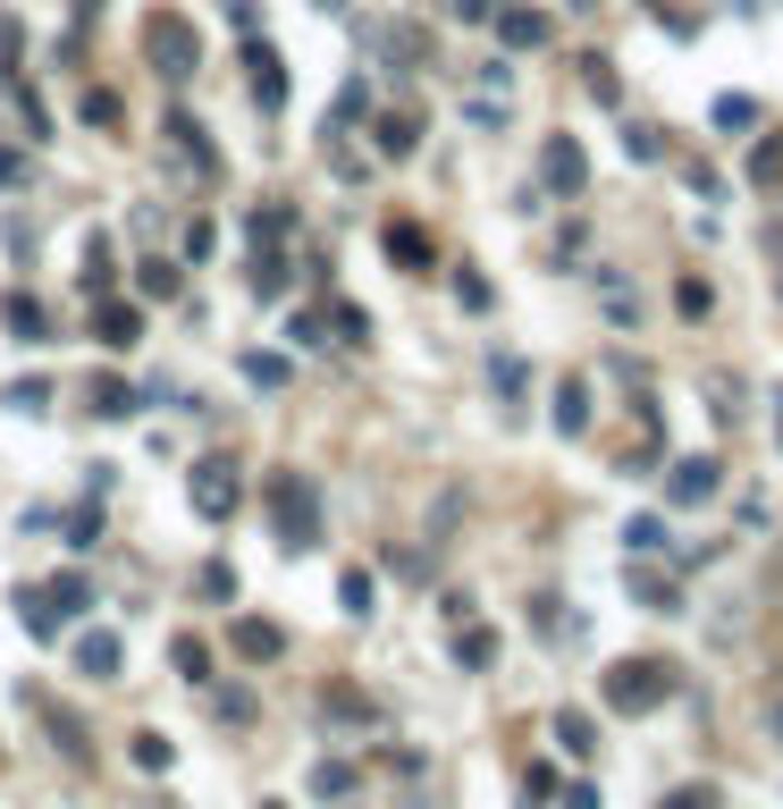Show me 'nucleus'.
I'll use <instances>...</instances> for the list:
<instances>
[{
	"label": "nucleus",
	"mask_w": 783,
	"mask_h": 809,
	"mask_svg": "<svg viewBox=\"0 0 783 809\" xmlns=\"http://www.w3.org/2000/svg\"><path fill=\"white\" fill-rule=\"evenodd\" d=\"M775 405H783V396H775ZM775 448H783V414H775Z\"/></svg>",
	"instance_id": "obj_55"
},
{
	"label": "nucleus",
	"mask_w": 783,
	"mask_h": 809,
	"mask_svg": "<svg viewBox=\"0 0 783 809\" xmlns=\"http://www.w3.org/2000/svg\"><path fill=\"white\" fill-rule=\"evenodd\" d=\"M60 531H68V549H94V540H101V506H85V515H68Z\"/></svg>",
	"instance_id": "obj_40"
},
{
	"label": "nucleus",
	"mask_w": 783,
	"mask_h": 809,
	"mask_svg": "<svg viewBox=\"0 0 783 809\" xmlns=\"http://www.w3.org/2000/svg\"><path fill=\"white\" fill-rule=\"evenodd\" d=\"M582 85H590V94H598V101H615V94H624V85H615V68L598 60V51H590V60H582Z\"/></svg>",
	"instance_id": "obj_44"
},
{
	"label": "nucleus",
	"mask_w": 783,
	"mask_h": 809,
	"mask_svg": "<svg viewBox=\"0 0 783 809\" xmlns=\"http://www.w3.org/2000/svg\"><path fill=\"white\" fill-rule=\"evenodd\" d=\"M329 329H338L345 346H363V338H371V312H363V304H329Z\"/></svg>",
	"instance_id": "obj_30"
},
{
	"label": "nucleus",
	"mask_w": 783,
	"mask_h": 809,
	"mask_svg": "<svg viewBox=\"0 0 783 809\" xmlns=\"http://www.w3.org/2000/svg\"><path fill=\"white\" fill-rule=\"evenodd\" d=\"M379 245H388V261H396V270H430V228L388 220V236H379Z\"/></svg>",
	"instance_id": "obj_15"
},
{
	"label": "nucleus",
	"mask_w": 783,
	"mask_h": 809,
	"mask_svg": "<svg viewBox=\"0 0 783 809\" xmlns=\"http://www.w3.org/2000/svg\"><path fill=\"white\" fill-rule=\"evenodd\" d=\"M236 60H245L253 101H261V110H286V68H279V51H270L261 34H245V51H236Z\"/></svg>",
	"instance_id": "obj_6"
},
{
	"label": "nucleus",
	"mask_w": 783,
	"mask_h": 809,
	"mask_svg": "<svg viewBox=\"0 0 783 809\" xmlns=\"http://www.w3.org/2000/svg\"><path fill=\"white\" fill-rule=\"evenodd\" d=\"M135 287H144V295H160V304H169V295H178V261H135Z\"/></svg>",
	"instance_id": "obj_28"
},
{
	"label": "nucleus",
	"mask_w": 783,
	"mask_h": 809,
	"mask_svg": "<svg viewBox=\"0 0 783 809\" xmlns=\"http://www.w3.org/2000/svg\"><path fill=\"white\" fill-rule=\"evenodd\" d=\"M556 430H564V439L590 430V380H556Z\"/></svg>",
	"instance_id": "obj_19"
},
{
	"label": "nucleus",
	"mask_w": 783,
	"mask_h": 809,
	"mask_svg": "<svg viewBox=\"0 0 783 809\" xmlns=\"http://www.w3.org/2000/svg\"><path fill=\"white\" fill-rule=\"evenodd\" d=\"M489 26H498L505 51H539V42H548V9H505V0H498V17H489Z\"/></svg>",
	"instance_id": "obj_12"
},
{
	"label": "nucleus",
	"mask_w": 783,
	"mask_h": 809,
	"mask_svg": "<svg viewBox=\"0 0 783 809\" xmlns=\"http://www.w3.org/2000/svg\"><path fill=\"white\" fill-rule=\"evenodd\" d=\"M455 304H464V312H489V279H480V270H455Z\"/></svg>",
	"instance_id": "obj_39"
},
{
	"label": "nucleus",
	"mask_w": 783,
	"mask_h": 809,
	"mask_svg": "<svg viewBox=\"0 0 783 809\" xmlns=\"http://www.w3.org/2000/svg\"><path fill=\"white\" fill-rule=\"evenodd\" d=\"M750 186H783V135H758V152H750Z\"/></svg>",
	"instance_id": "obj_27"
},
{
	"label": "nucleus",
	"mask_w": 783,
	"mask_h": 809,
	"mask_svg": "<svg viewBox=\"0 0 783 809\" xmlns=\"http://www.w3.org/2000/svg\"><path fill=\"white\" fill-rule=\"evenodd\" d=\"M624 152L632 161H658V127H624Z\"/></svg>",
	"instance_id": "obj_48"
},
{
	"label": "nucleus",
	"mask_w": 783,
	"mask_h": 809,
	"mask_svg": "<svg viewBox=\"0 0 783 809\" xmlns=\"http://www.w3.org/2000/svg\"><path fill=\"white\" fill-rule=\"evenodd\" d=\"M261 809H286V801H261Z\"/></svg>",
	"instance_id": "obj_56"
},
{
	"label": "nucleus",
	"mask_w": 783,
	"mask_h": 809,
	"mask_svg": "<svg viewBox=\"0 0 783 809\" xmlns=\"http://www.w3.org/2000/svg\"><path fill=\"white\" fill-rule=\"evenodd\" d=\"M446 17H464V26H480V17H498V0H446Z\"/></svg>",
	"instance_id": "obj_51"
},
{
	"label": "nucleus",
	"mask_w": 783,
	"mask_h": 809,
	"mask_svg": "<svg viewBox=\"0 0 783 809\" xmlns=\"http://www.w3.org/2000/svg\"><path fill=\"white\" fill-rule=\"evenodd\" d=\"M26 709L42 716V725H51V743H60L68 759H94V734H85V716H76V709H60L51 691H26Z\"/></svg>",
	"instance_id": "obj_9"
},
{
	"label": "nucleus",
	"mask_w": 783,
	"mask_h": 809,
	"mask_svg": "<svg viewBox=\"0 0 783 809\" xmlns=\"http://www.w3.org/2000/svg\"><path fill=\"white\" fill-rule=\"evenodd\" d=\"M564 809H598V793H590V784H573V793H564Z\"/></svg>",
	"instance_id": "obj_53"
},
{
	"label": "nucleus",
	"mask_w": 783,
	"mask_h": 809,
	"mask_svg": "<svg viewBox=\"0 0 783 809\" xmlns=\"http://www.w3.org/2000/svg\"><path fill=\"white\" fill-rule=\"evenodd\" d=\"M455 666H472V675H480V666H498V633L464 615V633H455Z\"/></svg>",
	"instance_id": "obj_21"
},
{
	"label": "nucleus",
	"mask_w": 783,
	"mask_h": 809,
	"mask_svg": "<svg viewBox=\"0 0 783 809\" xmlns=\"http://www.w3.org/2000/svg\"><path fill=\"white\" fill-rule=\"evenodd\" d=\"M556 743H564V759H590L598 750V725L582 709H556Z\"/></svg>",
	"instance_id": "obj_22"
},
{
	"label": "nucleus",
	"mask_w": 783,
	"mask_h": 809,
	"mask_svg": "<svg viewBox=\"0 0 783 809\" xmlns=\"http://www.w3.org/2000/svg\"><path fill=\"white\" fill-rule=\"evenodd\" d=\"M228 649H236L245 666H270V658H286V633L270 615H236V624H228Z\"/></svg>",
	"instance_id": "obj_8"
},
{
	"label": "nucleus",
	"mask_w": 783,
	"mask_h": 809,
	"mask_svg": "<svg viewBox=\"0 0 783 809\" xmlns=\"http://www.w3.org/2000/svg\"><path fill=\"white\" fill-rule=\"evenodd\" d=\"M245 380H253V389H279V380H286V355H245Z\"/></svg>",
	"instance_id": "obj_45"
},
{
	"label": "nucleus",
	"mask_w": 783,
	"mask_h": 809,
	"mask_svg": "<svg viewBox=\"0 0 783 809\" xmlns=\"http://www.w3.org/2000/svg\"><path fill=\"white\" fill-rule=\"evenodd\" d=\"M665 809H717V793H708V784H683V793H665Z\"/></svg>",
	"instance_id": "obj_50"
},
{
	"label": "nucleus",
	"mask_w": 783,
	"mask_h": 809,
	"mask_svg": "<svg viewBox=\"0 0 783 809\" xmlns=\"http://www.w3.org/2000/svg\"><path fill=\"white\" fill-rule=\"evenodd\" d=\"M119 666H126V641H119V633H85V641H76V675L119 683Z\"/></svg>",
	"instance_id": "obj_13"
},
{
	"label": "nucleus",
	"mask_w": 783,
	"mask_h": 809,
	"mask_svg": "<svg viewBox=\"0 0 783 809\" xmlns=\"http://www.w3.org/2000/svg\"><path fill=\"white\" fill-rule=\"evenodd\" d=\"M76 110H85V127H119L126 110H119V94H110V85H94V94L76 101Z\"/></svg>",
	"instance_id": "obj_31"
},
{
	"label": "nucleus",
	"mask_w": 783,
	"mask_h": 809,
	"mask_svg": "<svg viewBox=\"0 0 783 809\" xmlns=\"http://www.w3.org/2000/svg\"><path fill=\"white\" fill-rule=\"evenodd\" d=\"M313 793H320V801H345V793H354V768H345V759L313 768Z\"/></svg>",
	"instance_id": "obj_34"
},
{
	"label": "nucleus",
	"mask_w": 783,
	"mask_h": 809,
	"mask_svg": "<svg viewBox=\"0 0 783 809\" xmlns=\"http://www.w3.org/2000/svg\"><path fill=\"white\" fill-rule=\"evenodd\" d=\"M539 177H548V195H582V186H590L582 144H573V135H548V144H539Z\"/></svg>",
	"instance_id": "obj_7"
},
{
	"label": "nucleus",
	"mask_w": 783,
	"mask_h": 809,
	"mask_svg": "<svg viewBox=\"0 0 783 809\" xmlns=\"http://www.w3.org/2000/svg\"><path fill=\"white\" fill-rule=\"evenodd\" d=\"M717 127H758V101L750 94H724L717 101Z\"/></svg>",
	"instance_id": "obj_43"
},
{
	"label": "nucleus",
	"mask_w": 783,
	"mask_h": 809,
	"mask_svg": "<svg viewBox=\"0 0 783 809\" xmlns=\"http://www.w3.org/2000/svg\"><path fill=\"white\" fill-rule=\"evenodd\" d=\"M775 743H783V691H775Z\"/></svg>",
	"instance_id": "obj_54"
},
{
	"label": "nucleus",
	"mask_w": 783,
	"mask_h": 809,
	"mask_svg": "<svg viewBox=\"0 0 783 809\" xmlns=\"http://www.w3.org/2000/svg\"><path fill=\"white\" fill-rule=\"evenodd\" d=\"M632 599H640L649 615H674V608H683V583H674V574H649V565H632Z\"/></svg>",
	"instance_id": "obj_17"
},
{
	"label": "nucleus",
	"mask_w": 783,
	"mask_h": 809,
	"mask_svg": "<svg viewBox=\"0 0 783 809\" xmlns=\"http://www.w3.org/2000/svg\"><path fill=\"white\" fill-rule=\"evenodd\" d=\"M186 506H194L203 523H228L236 506H245V481H236V464H228V455H203V464L186 473Z\"/></svg>",
	"instance_id": "obj_4"
},
{
	"label": "nucleus",
	"mask_w": 783,
	"mask_h": 809,
	"mask_svg": "<svg viewBox=\"0 0 783 809\" xmlns=\"http://www.w3.org/2000/svg\"><path fill=\"white\" fill-rule=\"evenodd\" d=\"M624 540H632V556H658V549H665V523H658V515H632Z\"/></svg>",
	"instance_id": "obj_32"
},
{
	"label": "nucleus",
	"mask_w": 783,
	"mask_h": 809,
	"mask_svg": "<svg viewBox=\"0 0 783 809\" xmlns=\"http://www.w3.org/2000/svg\"><path fill=\"white\" fill-rule=\"evenodd\" d=\"M76 287H85V295H110V245H101V236L85 245V270H76Z\"/></svg>",
	"instance_id": "obj_29"
},
{
	"label": "nucleus",
	"mask_w": 783,
	"mask_h": 809,
	"mask_svg": "<svg viewBox=\"0 0 783 809\" xmlns=\"http://www.w3.org/2000/svg\"><path fill=\"white\" fill-rule=\"evenodd\" d=\"M598 700L615 716H649L674 700V666H658V658H615L607 675H598Z\"/></svg>",
	"instance_id": "obj_1"
},
{
	"label": "nucleus",
	"mask_w": 783,
	"mask_h": 809,
	"mask_svg": "<svg viewBox=\"0 0 783 809\" xmlns=\"http://www.w3.org/2000/svg\"><path fill=\"white\" fill-rule=\"evenodd\" d=\"M363 110H371V94H363V85H345V94H338V110H329V135H345L354 119H363Z\"/></svg>",
	"instance_id": "obj_37"
},
{
	"label": "nucleus",
	"mask_w": 783,
	"mask_h": 809,
	"mask_svg": "<svg viewBox=\"0 0 783 809\" xmlns=\"http://www.w3.org/2000/svg\"><path fill=\"white\" fill-rule=\"evenodd\" d=\"M85 599H94V583H85V574H60V583H42V608L60 615V624H68L76 608H85Z\"/></svg>",
	"instance_id": "obj_23"
},
{
	"label": "nucleus",
	"mask_w": 783,
	"mask_h": 809,
	"mask_svg": "<svg viewBox=\"0 0 783 809\" xmlns=\"http://www.w3.org/2000/svg\"><path fill=\"white\" fill-rule=\"evenodd\" d=\"M160 135H169V152H178V169H186V177H211V169H220V152H211V135H203V119H194V110H169V119H160Z\"/></svg>",
	"instance_id": "obj_5"
},
{
	"label": "nucleus",
	"mask_w": 783,
	"mask_h": 809,
	"mask_svg": "<svg viewBox=\"0 0 783 809\" xmlns=\"http://www.w3.org/2000/svg\"><path fill=\"white\" fill-rule=\"evenodd\" d=\"M0 321L17 329V338H26V346H34V338H51V312H42V304H34V295H0Z\"/></svg>",
	"instance_id": "obj_20"
},
{
	"label": "nucleus",
	"mask_w": 783,
	"mask_h": 809,
	"mask_svg": "<svg viewBox=\"0 0 783 809\" xmlns=\"http://www.w3.org/2000/svg\"><path fill=\"white\" fill-rule=\"evenodd\" d=\"M94 329H101V346H110V355H126V346L144 338V312H135V304H119V295H94Z\"/></svg>",
	"instance_id": "obj_11"
},
{
	"label": "nucleus",
	"mask_w": 783,
	"mask_h": 809,
	"mask_svg": "<svg viewBox=\"0 0 783 809\" xmlns=\"http://www.w3.org/2000/svg\"><path fill=\"white\" fill-rule=\"evenodd\" d=\"M194 590H203V599H236V565H203Z\"/></svg>",
	"instance_id": "obj_41"
},
{
	"label": "nucleus",
	"mask_w": 783,
	"mask_h": 809,
	"mask_svg": "<svg viewBox=\"0 0 783 809\" xmlns=\"http://www.w3.org/2000/svg\"><path fill=\"white\" fill-rule=\"evenodd\" d=\"M169 759H178V750L160 743V734H135V768H144V776H160V768H169Z\"/></svg>",
	"instance_id": "obj_42"
},
{
	"label": "nucleus",
	"mask_w": 783,
	"mask_h": 809,
	"mask_svg": "<svg viewBox=\"0 0 783 809\" xmlns=\"http://www.w3.org/2000/svg\"><path fill=\"white\" fill-rule=\"evenodd\" d=\"M253 295H286V254H253Z\"/></svg>",
	"instance_id": "obj_33"
},
{
	"label": "nucleus",
	"mask_w": 783,
	"mask_h": 809,
	"mask_svg": "<svg viewBox=\"0 0 783 809\" xmlns=\"http://www.w3.org/2000/svg\"><path fill=\"white\" fill-rule=\"evenodd\" d=\"M270 523H279V549L304 556L320 549V489L304 473H270Z\"/></svg>",
	"instance_id": "obj_2"
},
{
	"label": "nucleus",
	"mask_w": 783,
	"mask_h": 809,
	"mask_svg": "<svg viewBox=\"0 0 783 809\" xmlns=\"http://www.w3.org/2000/svg\"><path fill=\"white\" fill-rule=\"evenodd\" d=\"M0 405H17V414H42L51 405V380H9V396Z\"/></svg>",
	"instance_id": "obj_35"
},
{
	"label": "nucleus",
	"mask_w": 783,
	"mask_h": 809,
	"mask_svg": "<svg viewBox=\"0 0 783 809\" xmlns=\"http://www.w3.org/2000/svg\"><path fill=\"white\" fill-rule=\"evenodd\" d=\"M286 338H295V346H329V338H320V312H295V321H286Z\"/></svg>",
	"instance_id": "obj_49"
},
{
	"label": "nucleus",
	"mask_w": 783,
	"mask_h": 809,
	"mask_svg": "<svg viewBox=\"0 0 783 809\" xmlns=\"http://www.w3.org/2000/svg\"><path fill=\"white\" fill-rule=\"evenodd\" d=\"M320 709H329V716H345V725H371V700H363V691H345V683H329V691H320Z\"/></svg>",
	"instance_id": "obj_24"
},
{
	"label": "nucleus",
	"mask_w": 783,
	"mask_h": 809,
	"mask_svg": "<svg viewBox=\"0 0 783 809\" xmlns=\"http://www.w3.org/2000/svg\"><path fill=\"white\" fill-rule=\"evenodd\" d=\"M717 498V455H683L665 473V506H708Z\"/></svg>",
	"instance_id": "obj_10"
},
{
	"label": "nucleus",
	"mask_w": 783,
	"mask_h": 809,
	"mask_svg": "<svg viewBox=\"0 0 783 809\" xmlns=\"http://www.w3.org/2000/svg\"><path fill=\"white\" fill-rule=\"evenodd\" d=\"M338 599H345V615H371L379 583H371V574H363V565H345V574H338Z\"/></svg>",
	"instance_id": "obj_25"
},
{
	"label": "nucleus",
	"mask_w": 783,
	"mask_h": 809,
	"mask_svg": "<svg viewBox=\"0 0 783 809\" xmlns=\"http://www.w3.org/2000/svg\"><path fill=\"white\" fill-rule=\"evenodd\" d=\"M674 304H683L690 321H699V312H708V304H717V295H708V279H683V287H674Z\"/></svg>",
	"instance_id": "obj_47"
},
{
	"label": "nucleus",
	"mask_w": 783,
	"mask_h": 809,
	"mask_svg": "<svg viewBox=\"0 0 783 809\" xmlns=\"http://www.w3.org/2000/svg\"><path fill=\"white\" fill-rule=\"evenodd\" d=\"M17 177H26V161H17L9 144H0V186H17Z\"/></svg>",
	"instance_id": "obj_52"
},
{
	"label": "nucleus",
	"mask_w": 783,
	"mask_h": 809,
	"mask_svg": "<svg viewBox=\"0 0 783 809\" xmlns=\"http://www.w3.org/2000/svg\"><path fill=\"white\" fill-rule=\"evenodd\" d=\"M144 51H152V68L169 76V85H186L194 68H203V34H194L178 9H160L152 26H144Z\"/></svg>",
	"instance_id": "obj_3"
},
{
	"label": "nucleus",
	"mask_w": 783,
	"mask_h": 809,
	"mask_svg": "<svg viewBox=\"0 0 783 809\" xmlns=\"http://www.w3.org/2000/svg\"><path fill=\"white\" fill-rule=\"evenodd\" d=\"M489 380H498V396H523V355H498V363H489Z\"/></svg>",
	"instance_id": "obj_46"
},
{
	"label": "nucleus",
	"mask_w": 783,
	"mask_h": 809,
	"mask_svg": "<svg viewBox=\"0 0 783 809\" xmlns=\"http://www.w3.org/2000/svg\"><path fill=\"white\" fill-rule=\"evenodd\" d=\"M245 236H253V254H279L286 236H295V211H286V203H261L245 220Z\"/></svg>",
	"instance_id": "obj_16"
},
{
	"label": "nucleus",
	"mask_w": 783,
	"mask_h": 809,
	"mask_svg": "<svg viewBox=\"0 0 783 809\" xmlns=\"http://www.w3.org/2000/svg\"><path fill=\"white\" fill-rule=\"evenodd\" d=\"M17 615H26V633H34V641H51V633H60V615L42 608V590H26V599H17Z\"/></svg>",
	"instance_id": "obj_36"
},
{
	"label": "nucleus",
	"mask_w": 783,
	"mask_h": 809,
	"mask_svg": "<svg viewBox=\"0 0 783 809\" xmlns=\"http://www.w3.org/2000/svg\"><path fill=\"white\" fill-rule=\"evenodd\" d=\"M371 135H379V152H388V161H413V144H421V119H413V110H379Z\"/></svg>",
	"instance_id": "obj_14"
},
{
	"label": "nucleus",
	"mask_w": 783,
	"mask_h": 809,
	"mask_svg": "<svg viewBox=\"0 0 783 809\" xmlns=\"http://www.w3.org/2000/svg\"><path fill=\"white\" fill-rule=\"evenodd\" d=\"M169 658H178V675H186V683H211V649L194 641V633H178V641H169Z\"/></svg>",
	"instance_id": "obj_26"
},
{
	"label": "nucleus",
	"mask_w": 783,
	"mask_h": 809,
	"mask_svg": "<svg viewBox=\"0 0 783 809\" xmlns=\"http://www.w3.org/2000/svg\"><path fill=\"white\" fill-rule=\"evenodd\" d=\"M598 295H607V312H615V321H632V287H624V270H598Z\"/></svg>",
	"instance_id": "obj_38"
},
{
	"label": "nucleus",
	"mask_w": 783,
	"mask_h": 809,
	"mask_svg": "<svg viewBox=\"0 0 783 809\" xmlns=\"http://www.w3.org/2000/svg\"><path fill=\"white\" fill-rule=\"evenodd\" d=\"M85 405H94L101 421H126V414H135V405H144V396L126 389V380H110V371H101V380H85Z\"/></svg>",
	"instance_id": "obj_18"
}]
</instances>
